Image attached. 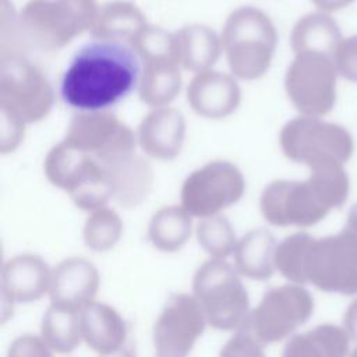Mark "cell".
<instances>
[{"label":"cell","mask_w":357,"mask_h":357,"mask_svg":"<svg viewBox=\"0 0 357 357\" xmlns=\"http://www.w3.org/2000/svg\"><path fill=\"white\" fill-rule=\"evenodd\" d=\"M337 70L333 57L305 52L297 53L287 67L284 89L293 106L303 114H328L336 102Z\"/></svg>","instance_id":"11"},{"label":"cell","mask_w":357,"mask_h":357,"mask_svg":"<svg viewBox=\"0 0 357 357\" xmlns=\"http://www.w3.org/2000/svg\"><path fill=\"white\" fill-rule=\"evenodd\" d=\"M99 7L96 0H31L10 21L14 46L57 52L75 36L92 31ZM6 52V53H11Z\"/></svg>","instance_id":"3"},{"label":"cell","mask_w":357,"mask_h":357,"mask_svg":"<svg viewBox=\"0 0 357 357\" xmlns=\"http://www.w3.org/2000/svg\"><path fill=\"white\" fill-rule=\"evenodd\" d=\"M241 170L227 160H212L191 172L181 185V206L199 219L219 215L243 197Z\"/></svg>","instance_id":"12"},{"label":"cell","mask_w":357,"mask_h":357,"mask_svg":"<svg viewBox=\"0 0 357 357\" xmlns=\"http://www.w3.org/2000/svg\"><path fill=\"white\" fill-rule=\"evenodd\" d=\"M220 42L231 73L251 81L269 70L278 46V32L264 11L244 6L227 17Z\"/></svg>","instance_id":"4"},{"label":"cell","mask_w":357,"mask_h":357,"mask_svg":"<svg viewBox=\"0 0 357 357\" xmlns=\"http://www.w3.org/2000/svg\"><path fill=\"white\" fill-rule=\"evenodd\" d=\"M121 233V218L107 206L91 212L82 229L85 245L95 252L110 251L119 243Z\"/></svg>","instance_id":"29"},{"label":"cell","mask_w":357,"mask_h":357,"mask_svg":"<svg viewBox=\"0 0 357 357\" xmlns=\"http://www.w3.org/2000/svg\"><path fill=\"white\" fill-rule=\"evenodd\" d=\"M0 151L1 153L13 152L24 138L25 124L0 113Z\"/></svg>","instance_id":"36"},{"label":"cell","mask_w":357,"mask_h":357,"mask_svg":"<svg viewBox=\"0 0 357 357\" xmlns=\"http://www.w3.org/2000/svg\"><path fill=\"white\" fill-rule=\"evenodd\" d=\"M84 342L100 356L121 350L127 339V324L112 305L92 301L81 311Z\"/></svg>","instance_id":"19"},{"label":"cell","mask_w":357,"mask_h":357,"mask_svg":"<svg viewBox=\"0 0 357 357\" xmlns=\"http://www.w3.org/2000/svg\"><path fill=\"white\" fill-rule=\"evenodd\" d=\"M176 57L180 67L191 73L211 70L220 56V38L206 25H187L174 32Z\"/></svg>","instance_id":"21"},{"label":"cell","mask_w":357,"mask_h":357,"mask_svg":"<svg viewBox=\"0 0 357 357\" xmlns=\"http://www.w3.org/2000/svg\"><path fill=\"white\" fill-rule=\"evenodd\" d=\"M81 311L49 305L42 318L40 337L52 351L70 353L84 340Z\"/></svg>","instance_id":"28"},{"label":"cell","mask_w":357,"mask_h":357,"mask_svg":"<svg viewBox=\"0 0 357 357\" xmlns=\"http://www.w3.org/2000/svg\"><path fill=\"white\" fill-rule=\"evenodd\" d=\"M197 238L201 247L216 259L231 255L238 241L231 223L222 215L201 219L197 225Z\"/></svg>","instance_id":"31"},{"label":"cell","mask_w":357,"mask_h":357,"mask_svg":"<svg viewBox=\"0 0 357 357\" xmlns=\"http://www.w3.org/2000/svg\"><path fill=\"white\" fill-rule=\"evenodd\" d=\"M185 120L173 107L153 109L138 127L137 141L151 158L160 160L174 159L184 144Z\"/></svg>","instance_id":"18"},{"label":"cell","mask_w":357,"mask_h":357,"mask_svg":"<svg viewBox=\"0 0 357 357\" xmlns=\"http://www.w3.org/2000/svg\"><path fill=\"white\" fill-rule=\"evenodd\" d=\"M99 282V272L91 261L81 257L66 258L52 271L47 293L50 304L81 311L93 301Z\"/></svg>","instance_id":"15"},{"label":"cell","mask_w":357,"mask_h":357,"mask_svg":"<svg viewBox=\"0 0 357 357\" xmlns=\"http://www.w3.org/2000/svg\"><path fill=\"white\" fill-rule=\"evenodd\" d=\"M349 357H357V347L354 350H351V353L349 354Z\"/></svg>","instance_id":"41"},{"label":"cell","mask_w":357,"mask_h":357,"mask_svg":"<svg viewBox=\"0 0 357 357\" xmlns=\"http://www.w3.org/2000/svg\"><path fill=\"white\" fill-rule=\"evenodd\" d=\"M350 192V180L343 165L310 170L308 178L275 180L259 198L265 220L272 226L308 227L321 222L332 209L340 208Z\"/></svg>","instance_id":"2"},{"label":"cell","mask_w":357,"mask_h":357,"mask_svg":"<svg viewBox=\"0 0 357 357\" xmlns=\"http://www.w3.org/2000/svg\"><path fill=\"white\" fill-rule=\"evenodd\" d=\"M64 141L107 166L135 153L137 135L107 112H79L70 120Z\"/></svg>","instance_id":"13"},{"label":"cell","mask_w":357,"mask_h":357,"mask_svg":"<svg viewBox=\"0 0 357 357\" xmlns=\"http://www.w3.org/2000/svg\"><path fill=\"white\" fill-rule=\"evenodd\" d=\"M219 357H266L264 344L252 337L247 331L238 329L222 347Z\"/></svg>","instance_id":"33"},{"label":"cell","mask_w":357,"mask_h":357,"mask_svg":"<svg viewBox=\"0 0 357 357\" xmlns=\"http://www.w3.org/2000/svg\"><path fill=\"white\" fill-rule=\"evenodd\" d=\"M312 236L304 231L294 233L280 241L275 251V266L279 273L294 284H305V257Z\"/></svg>","instance_id":"30"},{"label":"cell","mask_w":357,"mask_h":357,"mask_svg":"<svg viewBox=\"0 0 357 357\" xmlns=\"http://www.w3.org/2000/svg\"><path fill=\"white\" fill-rule=\"evenodd\" d=\"M276 240L266 229H254L243 236L236 245L234 268L252 280H266L275 271Z\"/></svg>","instance_id":"22"},{"label":"cell","mask_w":357,"mask_h":357,"mask_svg":"<svg viewBox=\"0 0 357 357\" xmlns=\"http://www.w3.org/2000/svg\"><path fill=\"white\" fill-rule=\"evenodd\" d=\"M181 88L180 66L173 60L144 63L138 82L139 99L153 107H166L176 99Z\"/></svg>","instance_id":"26"},{"label":"cell","mask_w":357,"mask_h":357,"mask_svg":"<svg viewBox=\"0 0 357 357\" xmlns=\"http://www.w3.org/2000/svg\"><path fill=\"white\" fill-rule=\"evenodd\" d=\"M343 324L350 340L357 342V298L349 304L343 317Z\"/></svg>","instance_id":"37"},{"label":"cell","mask_w":357,"mask_h":357,"mask_svg":"<svg viewBox=\"0 0 357 357\" xmlns=\"http://www.w3.org/2000/svg\"><path fill=\"white\" fill-rule=\"evenodd\" d=\"M100 357H134L130 351L127 350H119V351H114V353H110V354H105V356H100Z\"/></svg>","instance_id":"40"},{"label":"cell","mask_w":357,"mask_h":357,"mask_svg":"<svg viewBox=\"0 0 357 357\" xmlns=\"http://www.w3.org/2000/svg\"><path fill=\"white\" fill-rule=\"evenodd\" d=\"M333 61L339 75L357 82V35L349 36L337 45L333 53Z\"/></svg>","instance_id":"34"},{"label":"cell","mask_w":357,"mask_h":357,"mask_svg":"<svg viewBox=\"0 0 357 357\" xmlns=\"http://www.w3.org/2000/svg\"><path fill=\"white\" fill-rule=\"evenodd\" d=\"M240 273L226 259L211 258L192 279V296L208 325L218 331L241 329L250 315V297Z\"/></svg>","instance_id":"6"},{"label":"cell","mask_w":357,"mask_h":357,"mask_svg":"<svg viewBox=\"0 0 357 357\" xmlns=\"http://www.w3.org/2000/svg\"><path fill=\"white\" fill-rule=\"evenodd\" d=\"M284 156L310 170L329 165H344L353 155L351 134L336 123L301 116L287 121L279 135Z\"/></svg>","instance_id":"8"},{"label":"cell","mask_w":357,"mask_h":357,"mask_svg":"<svg viewBox=\"0 0 357 357\" xmlns=\"http://www.w3.org/2000/svg\"><path fill=\"white\" fill-rule=\"evenodd\" d=\"M342 40L337 22L325 13H311L301 17L293 26L290 35L291 47L296 54L314 52L333 57Z\"/></svg>","instance_id":"25"},{"label":"cell","mask_w":357,"mask_h":357,"mask_svg":"<svg viewBox=\"0 0 357 357\" xmlns=\"http://www.w3.org/2000/svg\"><path fill=\"white\" fill-rule=\"evenodd\" d=\"M113 188V198L124 208L142 204L152 190L153 172L148 160L130 155L106 166Z\"/></svg>","instance_id":"20"},{"label":"cell","mask_w":357,"mask_h":357,"mask_svg":"<svg viewBox=\"0 0 357 357\" xmlns=\"http://www.w3.org/2000/svg\"><path fill=\"white\" fill-rule=\"evenodd\" d=\"M187 100L192 110L212 120L230 116L241 100V89L237 81L220 71L206 70L198 73L187 88Z\"/></svg>","instance_id":"17"},{"label":"cell","mask_w":357,"mask_h":357,"mask_svg":"<svg viewBox=\"0 0 357 357\" xmlns=\"http://www.w3.org/2000/svg\"><path fill=\"white\" fill-rule=\"evenodd\" d=\"M7 357H53L52 350L42 337L33 335H22L13 340L8 347Z\"/></svg>","instance_id":"35"},{"label":"cell","mask_w":357,"mask_h":357,"mask_svg":"<svg viewBox=\"0 0 357 357\" xmlns=\"http://www.w3.org/2000/svg\"><path fill=\"white\" fill-rule=\"evenodd\" d=\"M43 170L46 178L68 192L74 205L82 211L93 212L105 208L113 198L107 167L64 139L49 151Z\"/></svg>","instance_id":"5"},{"label":"cell","mask_w":357,"mask_h":357,"mask_svg":"<svg viewBox=\"0 0 357 357\" xmlns=\"http://www.w3.org/2000/svg\"><path fill=\"white\" fill-rule=\"evenodd\" d=\"M54 92L46 74L24 53H1L0 113L22 124L38 123L52 110Z\"/></svg>","instance_id":"7"},{"label":"cell","mask_w":357,"mask_h":357,"mask_svg":"<svg viewBox=\"0 0 357 357\" xmlns=\"http://www.w3.org/2000/svg\"><path fill=\"white\" fill-rule=\"evenodd\" d=\"M312 312L314 298L305 287L294 283L276 286L264 294L241 329L265 346L293 335Z\"/></svg>","instance_id":"9"},{"label":"cell","mask_w":357,"mask_h":357,"mask_svg":"<svg viewBox=\"0 0 357 357\" xmlns=\"http://www.w3.org/2000/svg\"><path fill=\"white\" fill-rule=\"evenodd\" d=\"M344 227H347L350 231H353L357 236V204H354L350 208Z\"/></svg>","instance_id":"39"},{"label":"cell","mask_w":357,"mask_h":357,"mask_svg":"<svg viewBox=\"0 0 357 357\" xmlns=\"http://www.w3.org/2000/svg\"><path fill=\"white\" fill-rule=\"evenodd\" d=\"M206 325L192 294H170L153 325L155 357H188Z\"/></svg>","instance_id":"14"},{"label":"cell","mask_w":357,"mask_h":357,"mask_svg":"<svg viewBox=\"0 0 357 357\" xmlns=\"http://www.w3.org/2000/svg\"><path fill=\"white\" fill-rule=\"evenodd\" d=\"M354 0H312V3L322 11H337L350 6Z\"/></svg>","instance_id":"38"},{"label":"cell","mask_w":357,"mask_h":357,"mask_svg":"<svg viewBox=\"0 0 357 357\" xmlns=\"http://www.w3.org/2000/svg\"><path fill=\"white\" fill-rule=\"evenodd\" d=\"M52 271L47 262L35 254L10 258L1 269V297L11 305L33 303L49 293Z\"/></svg>","instance_id":"16"},{"label":"cell","mask_w":357,"mask_h":357,"mask_svg":"<svg viewBox=\"0 0 357 357\" xmlns=\"http://www.w3.org/2000/svg\"><path fill=\"white\" fill-rule=\"evenodd\" d=\"M130 46L144 63L155 60H173L177 63L174 33L160 26L148 24L132 39Z\"/></svg>","instance_id":"32"},{"label":"cell","mask_w":357,"mask_h":357,"mask_svg":"<svg viewBox=\"0 0 357 357\" xmlns=\"http://www.w3.org/2000/svg\"><path fill=\"white\" fill-rule=\"evenodd\" d=\"M192 231V216L180 205L160 208L148 223V240L163 252L184 247Z\"/></svg>","instance_id":"27"},{"label":"cell","mask_w":357,"mask_h":357,"mask_svg":"<svg viewBox=\"0 0 357 357\" xmlns=\"http://www.w3.org/2000/svg\"><path fill=\"white\" fill-rule=\"evenodd\" d=\"M139 77L138 56L130 45L96 39L71 59L61 77L60 95L79 112H103L124 99Z\"/></svg>","instance_id":"1"},{"label":"cell","mask_w":357,"mask_h":357,"mask_svg":"<svg viewBox=\"0 0 357 357\" xmlns=\"http://www.w3.org/2000/svg\"><path fill=\"white\" fill-rule=\"evenodd\" d=\"M146 25L144 13L134 3L114 0L99 7L91 33L99 40L130 45Z\"/></svg>","instance_id":"23"},{"label":"cell","mask_w":357,"mask_h":357,"mask_svg":"<svg viewBox=\"0 0 357 357\" xmlns=\"http://www.w3.org/2000/svg\"><path fill=\"white\" fill-rule=\"evenodd\" d=\"M350 337L344 328L321 324L307 332L293 335L282 357H349Z\"/></svg>","instance_id":"24"},{"label":"cell","mask_w":357,"mask_h":357,"mask_svg":"<svg viewBox=\"0 0 357 357\" xmlns=\"http://www.w3.org/2000/svg\"><path fill=\"white\" fill-rule=\"evenodd\" d=\"M305 280L326 293L357 294V236L342 231L312 238L305 257Z\"/></svg>","instance_id":"10"}]
</instances>
